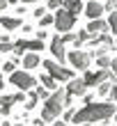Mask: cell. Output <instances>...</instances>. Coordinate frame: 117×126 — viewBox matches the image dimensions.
<instances>
[{
  "label": "cell",
  "mask_w": 117,
  "mask_h": 126,
  "mask_svg": "<svg viewBox=\"0 0 117 126\" xmlns=\"http://www.w3.org/2000/svg\"><path fill=\"white\" fill-rule=\"evenodd\" d=\"M113 115H117V103H85L83 110H76L74 115V124L83 126V124H94V122H106Z\"/></svg>",
  "instance_id": "obj_1"
},
{
  "label": "cell",
  "mask_w": 117,
  "mask_h": 126,
  "mask_svg": "<svg viewBox=\"0 0 117 126\" xmlns=\"http://www.w3.org/2000/svg\"><path fill=\"white\" fill-rule=\"evenodd\" d=\"M64 106H67V90H57V92H53L48 101H44L41 119H44V122H57V117L62 115Z\"/></svg>",
  "instance_id": "obj_2"
},
{
  "label": "cell",
  "mask_w": 117,
  "mask_h": 126,
  "mask_svg": "<svg viewBox=\"0 0 117 126\" xmlns=\"http://www.w3.org/2000/svg\"><path fill=\"white\" fill-rule=\"evenodd\" d=\"M41 66L46 69V73L50 78L57 80V83H69V80H74V71L67 69V66H62L60 62H55V60H44Z\"/></svg>",
  "instance_id": "obj_3"
},
{
  "label": "cell",
  "mask_w": 117,
  "mask_h": 126,
  "mask_svg": "<svg viewBox=\"0 0 117 126\" xmlns=\"http://www.w3.org/2000/svg\"><path fill=\"white\" fill-rule=\"evenodd\" d=\"M9 83H12V85H16V87H18V92H28V90H32L34 85H39V83H37V78L30 76L28 71H14L12 76H9Z\"/></svg>",
  "instance_id": "obj_4"
},
{
  "label": "cell",
  "mask_w": 117,
  "mask_h": 126,
  "mask_svg": "<svg viewBox=\"0 0 117 126\" xmlns=\"http://www.w3.org/2000/svg\"><path fill=\"white\" fill-rule=\"evenodd\" d=\"M85 85L87 87H94V85H101V83H108V80H113L115 83V73L110 69H99V71H85Z\"/></svg>",
  "instance_id": "obj_5"
},
{
  "label": "cell",
  "mask_w": 117,
  "mask_h": 126,
  "mask_svg": "<svg viewBox=\"0 0 117 126\" xmlns=\"http://www.w3.org/2000/svg\"><path fill=\"white\" fill-rule=\"evenodd\" d=\"M74 25H76V16H74V14H69L67 9H64V7L55 12V28H57L60 32H64V34H67Z\"/></svg>",
  "instance_id": "obj_6"
},
{
  "label": "cell",
  "mask_w": 117,
  "mask_h": 126,
  "mask_svg": "<svg viewBox=\"0 0 117 126\" xmlns=\"http://www.w3.org/2000/svg\"><path fill=\"white\" fill-rule=\"evenodd\" d=\"M90 60H92V55L90 53H85V50H71L69 53V64L71 66H76L78 71H87V66H90Z\"/></svg>",
  "instance_id": "obj_7"
},
{
  "label": "cell",
  "mask_w": 117,
  "mask_h": 126,
  "mask_svg": "<svg viewBox=\"0 0 117 126\" xmlns=\"http://www.w3.org/2000/svg\"><path fill=\"white\" fill-rule=\"evenodd\" d=\"M44 48V41L39 39H18L16 44H14V50H16V55H25V50H30V53H37V50Z\"/></svg>",
  "instance_id": "obj_8"
},
{
  "label": "cell",
  "mask_w": 117,
  "mask_h": 126,
  "mask_svg": "<svg viewBox=\"0 0 117 126\" xmlns=\"http://www.w3.org/2000/svg\"><path fill=\"white\" fill-rule=\"evenodd\" d=\"M50 53H53L55 57H57V62L60 64H64V62H69V53L64 50V44H62V37H53L50 39Z\"/></svg>",
  "instance_id": "obj_9"
},
{
  "label": "cell",
  "mask_w": 117,
  "mask_h": 126,
  "mask_svg": "<svg viewBox=\"0 0 117 126\" xmlns=\"http://www.w3.org/2000/svg\"><path fill=\"white\" fill-rule=\"evenodd\" d=\"M85 30L90 32L92 37H99V34H106L108 30H110V25H108V21H103V18H97V21H90V25H87Z\"/></svg>",
  "instance_id": "obj_10"
},
{
  "label": "cell",
  "mask_w": 117,
  "mask_h": 126,
  "mask_svg": "<svg viewBox=\"0 0 117 126\" xmlns=\"http://www.w3.org/2000/svg\"><path fill=\"white\" fill-rule=\"evenodd\" d=\"M103 12H106V7L101 5V2H97V0H92V2L85 5V14H87V18H90V21L101 18V14H103Z\"/></svg>",
  "instance_id": "obj_11"
},
{
  "label": "cell",
  "mask_w": 117,
  "mask_h": 126,
  "mask_svg": "<svg viewBox=\"0 0 117 126\" xmlns=\"http://www.w3.org/2000/svg\"><path fill=\"white\" fill-rule=\"evenodd\" d=\"M85 90H87V85H85V80L83 78H76V80H69V85H67V94L69 96H83L85 94Z\"/></svg>",
  "instance_id": "obj_12"
},
{
  "label": "cell",
  "mask_w": 117,
  "mask_h": 126,
  "mask_svg": "<svg viewBox=\"0 0 117 126\" xmlns=\"http://www.w3.org/2000/svg\"><path fill=\"white\" fill-rule=\"evenodd\" d=\"M14 103H18L16 101V94H12V96H0V112L2 115H9V110Z\"/></svg>",
  "instance_id": "obj_13"
},
{
  "label": "cell",
  "mask_w": 117,
  "mask_h": 126,
  "mask_svg": "<svg viewBox=\"0 0 117 126\" xmlns=\"http://www.w3.org/2000/svg\"><path fill=\"white\" fill-rule=\"evenodd\" d=\"M0 25H2L5 30H16V28H21V18H16V16H0Z\"/></svg>",
  "instance_id": "obj_14"
},
{
  "label": "cell",
  "mask_w": 117,
  "mask_h": 126,
  "mask_svg": "<svg viewBox=\"0 0 117 126\" xmlns=\"http://www.w3.org/2000/svg\"><path fill=\"white\" fill-rule=\"evenodd\" d=\"M39 55L37 53H25L23 55V66H25V69H37V66H39Z\"/></svg>",
  "instance_id": "obj_15"
},
{
  "label": "cell",
  "mask_w": 117,
  "mask_h": 126,
  "mask_svg": "<svg viewBox=\"0 0 117 126\" xmlns=\"http://www.w3.org/2000/svg\"><path fill=\"white\" fill-rule=\"evenodd\" d=\"M97 46H115V44H113V37L110 34H99V37H94V39H92V48H97Z\"/></svg>",
  "instance_id": "obj_16"
},
{
  "label": "cell",
  "mask_w": 117,
  "mask_h": 126,
  "mask_svg": "<svg viewBox=\"0 0 117 126\" xmlns=\"http://www.w3.org/2000/svg\"><path fill=\"white\" fill-rule=\"evenodd\" d=\"M64 9H67L69 14H74V16H78V12L83 9V0H64Z\"/></svg>",
  "instance_id": "obj_17"
},
{
  "label": "cell",
  "mask_w": 117,
  "mask_h": 126,
  "mask_svg": "<svg viewBox=\"0 0 117 126\" xmlns=\"http://www.w3.org/2000/svg\"><path fill=\"white\" fill-rule=\"evenodd\" d=\"M39 83H41L44 87H46V90H50V92H57V90H60V87H57V80H55V78H50L48 73L39 78Z\"/></svg>",
  "instance_id": "obj_18"
},
{
  "label": "cell",
  "mask_w": 117,
  "mask_h": 126,
  "mask_svg": "<svg viewBox=\"0 0 117 126\" xmlns=\"http://www.w3.org/2000/svg\"><path fill=\"white\" fill-rule=\"evenodd\" d=\"M108 50H110V46H97V48H92V57H103V55H108Z\"/></svg>",
  "instance_id": "obj_19"
},
{
  "label": "cell",
  "mask_w": 117,
  "mask_h": 126,
  "mask_svg": "<svg viewBox=\"0 0 117 126\" xmlns=\"http://www.w3.org/2000/svg\"><path fill=\"white\" fill-rule=\"evenodd\" d=\"M110 57H108V55H103V57H97V66H99V69H110Z\"/></svg>",
  "instance_id": "obj_20"
},
{
  "label": "cell",
  "mask_w": 117,
  "mask_h": 126,
  "mask_svg": "<svg viewBox=\"0 0 117 126\" xmlns=\"http://www.w3.org/2000/svg\"><path fill=\"white\" fill-rule=\"evenodd\" d=\"M39 25H41V28L55 25V16H53V14H46V16H44V18H39Z\"/></svg>",
  "instance_id": "obj_21"
},
{
  "label": "cell",
  "mask_w": 117,
  "mask_h": 126,
  "mask_svg": "<svg viewBox=\"0 0 117 126\" xmlns=\"http://www.w3.org/2000/svg\"><path fill=\"white\" fill-rule=\"evenodd\" d=\"M108 25H110L113 34H117V12H110V16H108Z\"/></svg>",
  "instance_id": "obj_22"
},
{
  "label": "cell",
  "mask_w": 117,
  "mask_h": 126,
  "mask_svg": "<svg viewBox=\"0 0 117 126\" xmlns=\"http://www.w3.org/2000/svg\"><path fill=\"white\" fill-rule=\"evenodd\" d=\"M113 85H115V83H110V80H108V83H101V85H99V94H110Z\"/></svg>",
  "instance_id": "obj_23"
},
{
  "label": "cell",
  "mask_w": 117,
  "mask_h": 126,
  "mask_svg": "<svg viewBox=\"0 0 117 126\" xmlns=\"http://www.w3.org/2000/svg\"><path fill=\"white\" fill-rule=\"evenodd\" d=\"M37 96H39V99H44V101H48V99H50V94H48L46 87H37Z\"/></svg>",
  "instance_id": "obj_24"
},
{
  "label": "cell",
  "mask_w": 117,
  "mask_h": 126,
  "mask_svg": "<svg viewBox=\"0 0 117 126\" xmlns=\"http://www.w3.org/2000/svg\"><path fill=\"white\" fill-rule=\"evenodd\" d=\"M14 66H16V62H5V64H2V71H5V73H9V76H12V73L16 71Z\"/></svg>",
  "instance_id": "obj_25"
},
{
  "label": "cell",
  "mask_w": 117,
  "mask_h": 126,
  "mask_svg": "<svg viewBox=\"0 0 117 126\" xmlns=\"http://www.w3.org/2000/svg\"><path fill=\"white\" fill-rule=\"evenodd\" d=\"M9 50H14V44H9V41H0V53H9Z\"/></svg>",
  "instance_id": "obj_26"
},
{
  "label": "cell",
  "mask_w": 117,
  "mask_h": 126,
  "mask_svg": "<svg viewBox=\"0 0 117 126\" xmlns=\"http://www.w3.org/2000/svg\"><path fill=\"white\" fill-rule=\"evenodd\" d=\"M71 41H78L74 32H67V34H62V44H71Z\"/></svg>",
  "instance_id": "obj_27"
},
{
  "label": "cell",
  "mask_w": 117,
  "mask_h": 126,
  "mask_svg": "<svg viewBox=\"0 0 117 126\" xmlns=\"http://www.w3.org/2000/svg\"><path fill=\"white\" fill-rule=\"evenodd\" d=\"M48 2V9H57L60 5H64V0H46Z\"/></svg>",
  "instance_id": "obj_28"
},
{
  "label": "cell",
  "mask_w": 117,
  "mask_h": 126,
  "mask_svg": "<svg viewBox=\"0 0 117 126\" xmlns=\"http://www.w3.org/2000/svg\"><path fill=\"white\" fill-rule=\"evenodd\" d=\"M106 12H117V0H108L106 2Z\"/></svg>",
  "instance_id": "obj_29"
},
{
  "label": "cell",
  "mask_w": 117,
  "mask_h": 126,
  "mask_svg": "<svg viewBox=\"0 0 117 126\" xmlns=\"http://www.w3.org/2000/svg\"><path fill=\"white\" fill-rule=\"evenodd\" d=\"M32 14H34V18H44V16H46V9H44V7H37Z\"/></svg>",
  "instance_id": "obj_30"
},
{
  "label": "cell",
  "mask_w": 117,
  "mask_h": 126,
  "mask_svg": "<svg viewBox=\"0 0 117 126\" xmlns=\"http://www.w3.org/2000/svg\"><path fill=\"white\" fill-rule=\"evenodd\" d=\"M78 39H80V41H85V39H94V37L87 32V30H80V32H78Z\"/></svg>",
  "instance_id": "obj_31"
},
{
  "label": "cell",
  "mask_w": 117,
  "mask_h": 126,
  "mask_svg": "<svg viewBox=\"0 0 117 126\" xmlns=\"http://www.w3.org/2000/svg\"><path fill=\"white\" fill-rule=\"evenodd\" d=\"M34 32H37V39L39 41H44V39H46V34H48L46 30H34Z\"/></svg>",
  "instance_id": "obj_32"
},
{
  "label": "cell",
  "mask_w": 117,
  "mask_h": 126,
  "mask_svg": "<svg viewBox=\"0 0 117 126\" xmlns=\"http://www.w3.org/2000/svg\"><path fill=\"white\" fill-rule=\"evenodd\" d=\"M110 71L115 73V78H117V57H113V62H110Z\"/></svg>",
  "instance_id": "obj_33"
},
{
  "label": "cell",
  "mask_w": 117,
  "mask_h": 126,
  "mask_svg": "<svg viewBox=\"0 0 117 126\" xmlns=\"http://www.w3.org/2000/svg\"><path fill=\"white\" fill-rule=\"evenodd\" d=\"M32 124H34V126H44V124H46V122H44V119H41V117H37V119H32Z\"/></svg>",
  "instance_id": "obj_34"
},
{
  "label": "cell",
  "mask_w": 117,
  "mask_h": 126,
  "mask_svg": "<svg viewBox=\"0 0 117 126\" xmlns=\"http://www.w3.org/2000/svg\"><path fill=\"white\" fill-rule=\"evenodd\" d=\"M7 5H9L7 0H0V12H5V7H7Z\"/></svg>",
  "instance_id": "obj_35"
},
{
  "label": "cell",
  "mask_w": 117,
  "mask_h": 126,
  "mask_svg": "<svg viewBox=\"0 0 117 126\" xmlns=\"http://www.w3.org/2000/svg\"><path fill=\"white\" fill-rule=\"evenodd\" d=\"M53 126H67L64 122H53Z\"/></svg>",
  "instance_id": "obj_36"
},
{
  "label": "cell",
  "mask_w": 117,
  "mask_h": 126,
  "mask_svg": "<svg viewBox=\"0 0 117 126\" xmlns=\"http://www.w3.org/2000/svg\"><path fill=\"white\" fill-rule=\"evenodd\" d=\"M2 87H5V80H2V76H0V90H2Z\"/></svg>",
  "instance_id": "obj_37"
},
{
  "label": "cell",
  "mask_w": 117,
  "mask_h": 126,
  "mask_svg": "<svg viewBox=\"0 0 117 126\" xmlns=\"http://www.w3.org/2000/svg\"><path fill=\"white\" fill-rule=\"evenodd\" d=\"M7 2H9V5H16V2H18V0H7Z\"/></svg>",
  "instance_id": "obj_38"
},
{
  "label": "cell",
  "mask_w": 117,
  "mask_h": 126,
  "mask_svg": "<svg viewBox=\"0 0 117 126\" xmlns=\"http://www.w3.org/2000/svg\"><path fill=\"white\" fill-rule=\"evenodd\" d=\"M2 126H12V124H9V122H2Z\"/></svg>",
  "instance_id": "obj_39"
},
{
  "label": "cell",
  "mask_w": 117,
  "mask_h": 126,
  "mask_svg": "<svg viewBox=\"0 0 117 126\" xmlns=\"http://www.w3.org/2000/svg\"><path fill=\"white\" fill-rule=\"evenodd\" d=\"M21 2H34V0H21Z\"/></svg>",
  "instance_id": "obj_40"
},
{
  "label": "cell",
  "mask_w": 117,
  "mask_h": 126,
  "mask_svg": "<svg viewBox=\"0 0 117 126\" xmlns=\"http://www.w3.org/2000/svg\"><path fill=\"white\" fill-rule=\"evenodd\" d=\"M14 126H23V124H14Z\"/></svg>",
  "instance_id": "obj_41"
},
{
  "label": "cell",
  "mask_w": 117,
  "mask_h": 126,
  "mask_svg": "<svg viewBox=\"0 0 117 126\" xmlns=\"http://www.w3.org/2000/svg\"><path fill=\"white\" fill-rule=\"evenodd\" d=\"M115 122H117V115H115Z\"/></svg>",
  "instance_id": "obj_42"
}]
</instances>
